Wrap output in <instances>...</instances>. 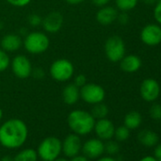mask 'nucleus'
I'll use <instances>...</instances> for the list:
<instances>
[{
    "mask_svg": "<svg viewBox=\"0 0 161 161\" xmlns=\"http://www.w3.org/2000/svg\"><path fill=\"white\" fill-rule=\"evenodd\" d=\"M29 130L19 119H11L0 126V144L8 149H17L24 145Z\"/></svg>",
    "mask_w": 161,
    "mask_h": 161,
    "instance_id": "1",
    "label": "nucleus"
},
{
    "mask_svg": "<svg viewBox=\"0 0 161 161\" xmlns=\"http://www.w3.org/2000/svg\"><path fill=\"white\" fill-rule=\"evenodd\" d=\"M96 119L90 112L85 110H73L67 117L70 130L78 136H86L94 130Z\"/></svg>",
    "mask_w": 161,
    "mask_h": 161,
    "instance_id": "2",
    "label": "nucleus"
},
{
    "mask_svg": "<svg viewBox=\"0 0 161 161\" xmlns=\"http://www.w3.org/2000/svg\"><path fill=\"white\" fill-rule=\"evenodd\" d=\"M49 44L50 42L48 36L42 31L30 32L23 41L25 49L33 55L46 52L49 47Z\"/></svg>",
    "mask_w": 161,
    "mask_h": 161,
    "instance_id": "3",
    "label": "nucleus"
},
{
    "mask_svg": "<svg viewBox=\"0 0 161 161\" xmlns=\"http://www.w3.org/2000/svg\"><path fill=\"white\" fill-rule=\"evenodd\" d=\"M37 154L42 160L53 161L62 153V141L55 136L46 137L41 141L37 148Z\"/></svg>",
    "mask_w": 161,
    "mask_h": 161,
    "instance_id": "4",
    "label": "nucleus"
},
{
    "mask_svg": "<svg viewBox=\"0 0 161 161\" xmlns=\"http://www.w3.org/2000/svg\"><path fill=\"white\" fill-rule=\"evenodd\" d=\"M49 74L57 82H67L74 75V65L72 62L67 59H57L51 64Z\"/></svg>",
    "mask_w": 161,
    "mask_h": 161,
    "instance_id": "5",
    "label": "nucleus"
},
{
    "mask_svg": "<svg viewBox=\"0 0 161 161\" xmlns=\"http://www.w3.org/2000/svg\"><path fill=\"white\" fill-rule=\"evenodd\" d=\"M106 58L112 63H119L126 54V47L123 39L119 35L110 36L104 44Z\"/></svg>",
    "mask_w": 161,
    "mask_h": 161,
    "instance_id": "6",
    "label": "nucleus"
},
{
    "mask_svg": "<svg viewBox=\"0 0 161 161\" xmlns=\"http://www.w3.org/2000/svg\"><path fill=\"white\" fill-rule=\"evenodd\" d=\"M80 96L85 103L88 104H96L103 103L106 93L104 88L94 83H86L80 88Z\"/></svg>",
    "mask_w": 161,
    "mask_h": 161,
    "instance_id": "7",
    "label": "nucleus"
},
{
    "mask_svg": "<svg viewBox=\"0 0 161 161\" xmlns=\"http://www.w3.org/2000/svg\"><path fill=\"white\" fill-rule=\"evenodd\" d=\"M140 40L148 47H156L161 44V26L157 23L144 26L140 31Z\"/></svg>",
    "mask_w": 161,
    "mask_h": 161,
    "instance_id": "8",
    "label": "nucleus"
},
{
    "mask_svg": "<svg viewBox=\"0 0 161 161\" xmlns=\"http://www.w3.org/2000/svg\"><path fill=\"white\" fill-rule=\"evenodd\" d=\"M160 92V85L154 79H145L140 84V96L147 103H154L159 98Z\"/></svg>",
    "mask_w": 161,
    "mask_h": 161,
    "instance_id": "9",
    "label": "nucleus"
},
{
    "mask_svg": "<svg viewBox=\"0 0 161 161\" xmlns=\"http://www.w3.org/2000/svg\"><path fill=\"white\" fill-rule=\"evenodd\" d=\"M11 67L15 77L18 79H28L31 76L32 64L25 55H17L11 61Z\"/></svg>",
    "mask_w": 161,
    "mask_h": 161,
    "instance_id": "10",
    "label": "nucleus"
},
{
    "mask_svg": "<svg viewBox=\"0 0 161 161\" xmlns=\"http://www.w3.org/2000/svg\"><path fill=\"white\" fill-rule=\"evenodd\" d=\"M82 141H80V136L76 134H69L65 136L64 141L62 142V152L64 154L68 157L72 158L79 154L82 151Z\"/></svg>",
    "mask_w": 161,
    "mask_h": 161,
    "instance_id": "11",
    "label": "nucleus"
},
{
    "mask_svg": "<svg viewBox=\"0 0 161 161\" xmlns=\"http://www.w3.org/2000/svg\"><path fill=\"white\" fill-rule=\"evenodd\" d=\"M115 129L116 128H115L114 123L110 119L104 118V119L96 120L93 131H95L98 138H100L103 141V140L107 141L114 137Z\"/></svg>",
    "mask_w": 161,
    "mask_h": 161,
    "instance_id": "12",
    "label": "nucleus"
},
{
    "mask_svg": "<svg viewBox=\"0 0 161 161\" xmlns=\"http://www.w3.org/2000/svg\"><path fill=\"white\" fill-rule=\"evenodd\" d=\"M64 24L63 14L59 12H51L42 20V27L47 33H57L61 31Z\"/></svg>",
    "mask_w": 161,
    "mask_h": 161,
    "instance_id": "13",
    "label": "nucleus"
},
{
    "mask_svg": "<svg viewBox=\"0 0 161 161\" xmlns=\"http://www.w3.org/2000/svg\"><path fill=\"white\" fill-rule=\"evenodd\" d=\"M84 155L89 159H96L103 155L104 153V143L100 138H90L82 146Z\"/></svg>",
    "mask_w": 161,
    "mask_h": 161,
    "instance_id": "14",
    "label": "nucleus"
},
{
    "mask_svg": "<svg viewBox=\"0 0 161 161\" xmlns=\"http://www.w3.org/2000/svg\"><path fill=\"white\" fill-rule=\"evenodd\" d=\"M119 11L112 6H103L96 14V20L102 26H110L117 21Z\"/></svg>",
    "mask_w": 161,
    "mask_h": 161,
    "instance_id": "15",
    "label": "nucleus"
},
{
    "mask_svg": "<svg viewBox=\"0 0 161 161\" xmlns=\"http://www.w3.org/2000/svg\"><path fill=\"white\" fill-rule=\"evenodd\" d=\"M0 46L3 50L6 52H15L21 48L23 46V40L20 35L10 33L6 34L2 37L1 41H0Z\"/></svg>",
    "mask_w": 161,
    "mask_h": 161,
    "instance_id": "16",
    "label": "nucleus"
},
{
    "mask_svg": "<svg viewBox=\"0 0 161 161\" xmlns=\"http://www.w3.org/2000/svg\"><path fill=\"white\" fill-rule=\"evenodd\" d=\"M119 66L123 72L135 73L137 72L142 66V61L138 56L135 54H125V56L119 61Z\"/></svg>",
    "mask_w": 161,
    "mask_h": 161,
    "instance_id": "17",
    "label": "nucleus"
},
{
    "mask_svg": "<svg viewBox=\"0 0 161 161\" xmlns=\"http://www.w3.org/2000/svg\"><path fill=\"white\" fill-rule=\"evenodd\" d=\"M62 97H63V101L64 102V103L68 105H73L77 103V102L80 98V88L76 86L73 83L68 84L64 87L63 92H62Z\"/></svg>",
    "mask_w": 161,
    "mask_h": 161,
    "instance_id": "18",
    "label": "nucleus"
},
{
    "mask_svg": "<svg viewBox=\"0 0 161 161\" xmlns=\"http://www.w3.org/2000/svg\"><path fill=\"white\" fill-rule=\"evenodd\" d=\"M137 139L139 143L145 147H153L158 143L159 137L155 132L149 129H144L138 133Z\"/></svg>",
    "mask_w": 161,
    "mask_h": 161,
    "instance_id": "19",
    "label": "nucleus"
},
{
    "mask_svg": "<svg viewBox=\"0 0 161 161\" xmlns=\"http://www.w3.org/2000/svg\"><path fill=\"white\" fill-rule=\"evenodd\" d=\"M123 123L129 130H136L142 123V116L137 111H131L125 115Z\"/></svg>",
    "mask_w": 161,
    "mask_h": 161,
    "instance_id": "20",
    "label": "nucleus"
},
{
    "mask_svg": "<svg viewBox=\"0 0 161 161\" xmlns=\"http://www.w3.org/2000/svg\"><path fill=\"white\" fill-rule=\"evenodd\" d=\"M14 161H38V154L33 149H24L14 157Z\"/></svg>",
    "mask_w": 161,
    "mask_h": 161,
    "instance_id": "21",
    "label": "nucleus"
},
{
    "mask_svg": "<svg viewBox=\"0 0 161 161\" xmlns=\"http://www.w3.org/2000/svg\"><path fill=\"white\" fill-rule=\"evenodd\" d=\"M115 4L119 12L128 13L137 6L138 0H115Z\"/></svg>",
    "mask_w": 161,
    "mask_h": 161,
    "instance_id": "22",
    "label": "nucleus"
},
{
    "mask_svg": "<svg viewBox=\"0 0 161 161\" xmlns=\"http://www.w3.org/2000/svg\"><path fill=\"white\" fill-rule=\"evenodd\" d=\"M90 113L94 117L95 119H104L107 117L109 113V109L106 104H104L103 103H100L93 104V107Z\"/></svg>",
    "mask_w": 161,
    "mask_h": 161,
    "instance_id": "23",
    "label": "nucleus"
},
{
    "mask_svg": "<svg viewBox=\"0 0 161 161\" xmlns=\"http://www.w3.org/2000/svg\"><path fill=\"white\" fill-rule=\"evenodd\" d=\"M130 131L126 126L122 125V126H119L118 128L115 129V134H114V137L116 138L117 141L119 142H123V141H126L129 136H130Z\"/></svg>",
    "mask_w": 161,
    "mask_h": 161,
    "instance_id": "24",
    "label": "nucleus"
},
{
    "mask_svg": "<svg viewBox=\"0 0 161 161\" xmlns=\"http://www.w3.org/2000/svg\"><path fill=\"white\" fill-rule=\"evenodd\" d=\"M11 65V58L5 50L0 48V72L6 71Z\"/></svg>",
    "mask_w": 161,
    "mask_h": 161,
    "instance_id": "25",
    "label": "nucleus"
},
{
    "mask_svg": "<svg viewBox=\"0 0 161 161\" xmlns=\"http://www.w3.org/2000/svg\"><path fill=\"white\" fill-rule=\"evenodd\" d=\"M119 151V146L117 141L114 140H107L106 144H104V152L109 154H116Z\"/></svg>",
    "mask_w": 161,
    "mask_h": 161,
    "instance_id": "26",
    "label": "nucleus"
},
{
    "mask_svg": "<svg viewBox=\"0 0 161 161\" xmlns=\"http://www.w3.org/2000/svg\"><path fill=\"white\" fill-rule=\"evenodd\" d=\"M150 117L154 120H161V104L153 103L149 110Z\"/></svg>",
    "mask_w": 161,
    "mask_h": 161,
    "instance_id": "27",
    "label": "nucleus"
},
{
    "mask_svg": "<svg viewBox=\"0 0 161 161\" xmlns=\"http://www.w3.org/2000/svg\"><path fill=\"white\" fill-rule=\"evenodd\" d=\"M153 15L155 22L161 26V0H157L156 3L154 4Z\"/></svg>",
    "mask_w": 161,
    "mask_h": 161,
    "instance_id": "28",
    "label": "nucleus"
},
{
    "mask_svg": "<svg viewBox=\"0 0 161 161\" xmlns=\"http://www.w3.org/2000/svg\"><path fill=\"white\" fill-rule=\"evenodd\" d=\"M42 20H43V18L39 14H31L28 18L29 24L33 28H37L40 25H42Z\"/></svg>",
    "mask_w": 161,
    "mask_h": 161,
    "instance_id": "29",
    "label": "nucleus"
},
{
    "mask_svg": "<svg viewBox=\"0 0 161 161\" xmlns=\"http://www.w3.org/2000/svg\"><path fill=\"white\" fill-rule=\"evenodd\" d=\"M86 77L84 74H78L74 77V80H73V84L78 86L79 88L83 87L86 84Z\"/></svg>",
    "mask_w": 161,
    "mask_h": 161,
    "instance_id": "30",
    "label": "nucleus"
},
{
    "mask_svg": "<svg viewBox=\"0 0 161 161\" xmlns=\"http://www.w3.org/2000/svg\"><path fill=\"white\" fill-rule=\"evenodd\" d=\"M6 1L14 7L23 8L28 6L31 2V0H6Z\"/></svg>",
    "mask_w": 161,
    "mask_h": 161,
    "instance_id": "31",
    "label": "nucleus"
},
{
    "mask_svg": "<svg viewBox=\"0 0 161 161\" xmlns=\"http://www.w3.org/2000/svg\"><path fill=\"white\" fill-rule=\"evenodd\" d=\"M45 70L42 67H36V68H32V72H31V76L34 79L37 80H42L45 77Z\"/></svg>",
    "mask_w": 161,
    "mask_h": 161,
    "instance_id": "32",
    "label": "nucleus"
},
{
    "mask_svg": "<svg viewBox=\"0 0 161 161\" xmlns=\"http://www.w3.org/2000/svg\"><path fill=\"white\" fill-rule=\"evenodd\" d=\"M117 20L119 21V23L120 25L125 26V25H127V24L129 23L130 18H129V15H128V14H127V13L120 12V14H119V15H118Z\"/></svg>",
    "mask_w": 161,
    "mask_h": 161,
    "instance_id": "33",
    "label": "nucleus"
},
{
    "mask_svg": "<svg viewBox=\"0 0 161 161\" xmlns=\"http://www.w3.org/2000/svg\"><path fill=\"white\" fill-rule=\"evenodd\" d=\"M111 0H91V2L96 6V7H99V8H102L103 6H106L109 4V2Z\"/></svg>",
    "mask_w": 161,
    "mask_h": 161,
    "instance_id": "34",
    "label": "nucleus"
},
{
    "mask_svg": "<svg viewBox=\"0 0 161 161\" xmlns=\"http://www.w3.org/2000/svg\"><path fill=\"white\" fill-rule=\"evenodd\" d=\"M153 156L157 161H161V144H156L154 151H153Z\"/></svg>",
    "mask_w": 161,
    "mask_h": 161,
    "instance_id": "35",
    "label": "nucleus"
},
{
    "mask_svg": "<svg viewBox=\"0 0 161 161\" xmlns=\"http://www.w3.org/2000/svg\"><path fill=\"white\" fill-rule=\"evenodd\" d=\"M70 161H90V159L87 158V157L85 156V155H79V154H78V155L72 157Z\"/></svg>",
    "mask_w": 161,
    "mask_h": 161,
    "instance_id": "36",
    "label": "nucleus"
},
{
    "mask_svg": "<svg viewBox=\"0 0 161 161\" xmlns=\"http://www.w3.org/2000/svg\"><path fill=\"white\" fill-rule=\"evenodd\" d=\"M65 1L70 5H79L80 3H83L84 1H86V0H65Z\"/></svg>",
    "mask_w": 161,
    "mask_h": 161,
    "instance_id": "37",
    "label": "nucleus"
},
{
    "mask_svg": "<svg viewBox=\"0 0 161 161\" xmlns=\"http://www.w3.org/2000/svg\"><path fill=\"white\" fill-rule=\"evenodd\" d=\"M139 161H157L156 159H155V157L153 155H146V156H144V157H142Z\"/></svg>",
    "mask_w": 161,
    "mask_h": 161,
    "instance_id": "38",
    "label": "nucleus"
},
{
    "mask_svg": "<svg viewBox=\"0 0 161 161\" xmlns=\"http://www.w3.org/2000/svg\"><path fill=\"white\" fill-rule=\"evenodd\" d=\"M97 161H117V160L111 156H103V157H99Z\"/></svg>",
    "mask_w": 161,
    "mask_h": 161,
    "instance_id": "39",
    "label": "nucleus"
},
{
    "mask_svg": "<svg viewBox=\"0 0 161 161\" xmlns=\"http://www.w3.org/2000/svg\"><path fill=\"white\" fill-rule=\"evenodd\" d=\"M157 0H142V2L146 5H154Z\"/></svg>",
    "mask_w": 161,
    "mask_h": 161,
    "instance_id": "40",
    "label": "nucleus"
},
{
    "mask_svg": "<svg viewBox=\"0 0 161 161\" xmlns=\"http://www.w3.org/2000/svg\"><path fill=\"white\" fill-rule=\"evenodd\" d=\"M1 161H14V157H11L10 155H4L1 158Z\"/></svg>",
    "mask_w": 161,
    "mask_h": 161,
    "instance_id": "41",
    "label": "nucleus"
},
{
    "mask_svg": "<svg viewBox=\"0 0 161 161\" xmlns=\"http://www.w3.org/2000/svg\"><path fill=\"white\" fill-rule=\"evenodd\" d=\"M53 161H68V160H67L66 158H64V157H60V156H59V157H57L56 159H54Z\"/></svg>",
    "mask_w": 161,
    "mask_h": 161,
    "instance_id": "42",
    "label": "nucleus"
},
{
    "mask_svg": "<svg viewBox=\"0 0 161 161\" xmlns=\"http://www.w3.org/2000/svg\"><path fill=\"white\" fill-rule=\"evenodd\" d=\"M2 118H3V111H2L1 108H0V120H1Z\"/></svg>",
    "mask_w": 161,
    "mask_h": 161,
    "instance_id": "43",
    "label": "nucleus"
},
{
    "mask_svg": "<svg viewBox=\"0 0 161 161\" xmlns=\"http://www.w3.org/2000/svg\"><path fill=\"white\" fill-rule=\"evenodd\" d=\"M41 161H45V160H42V159H41Z\"/></svg>",
    "mask_w": 161,
    "mask_h": 161,
    "instance_id": "44",
    "label": "nucleus"
},
{
    "mask_svg": "<svg viewBox=\"0 0 161 161\" xmlns=\"http://www.w3.org/2000/svg\"><path fill=\"white\" fill-rule=\"evenodd\" d=\"M0 161H1V158H0Z\"/></svg>",
    "mask_w": 161,
    "mask_h": 161,
    "instance_id": "45",
    "label": "nucleus"
}]
</instances>
